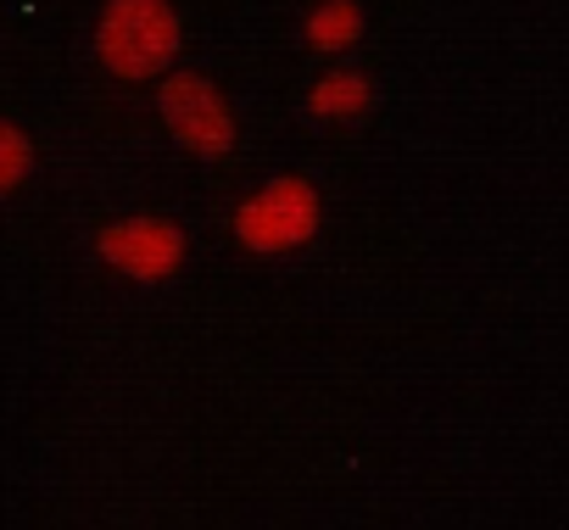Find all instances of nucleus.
Instances as JSON below:
<instances>
[{
    "label": "nucleus",
    "mask_w": 569,
    "mask_h": 530,
    "mask_svg": "<svg viewBox=\"0 0 569 530\" xmlns=\"http://www.w3.org/2000/svg\"><path fill=\"white\" fill-rule=\"evenodd\" d=\"M157 107H162L168 134L184 151H196V157H229L234 151V112L207 73H168Z\"/></svg>",
    "instance_id": "7ed1b4c3"
},
{
    "label": "nucleus",
    "mask_w": 569,
    "mask_h": 530,
    "mask_svg": "<svg viewBox=\"0 0 569 530\" xmlns=\"http://www.w3.org/2000/svg\"><path fill=\"white\" fill-rule=\"evenodd\" d=\"M96 251L107 269L140 280V286H157L168 274H179V262L190 251L184 229L173 218H151V212H134V218H118L96 234Z\"/></svg>",
    "instance_id": "20e7f679"
},
{
    "label": "nucleus",
    "mask_w": 569,
    "mask_h": 530,
    "mask_svg": "<svg viewBox=\"0 0 569 530\" xmlns=\"http://www.w3.org/2000/svg\"><path fill=\"white\" fill-rule=\"evenodd\" d=\"M29 162H34V151H29V134L18 129V123H7L0 129V190H18L23 179H29Z\"/></svg>",
    "instance_id": "0eeeda50"
},
{
    "label": "nucleus",
    "mask_w": 569,
    "mask_h": 530,
    "mask_svg": "<svg viewBox=\"0 0 569 530\" xmlns=\"http://www.w3.org/2000/svg\"><path fill=\"white\" fill-rule=\"evenodd\" d=\"M319 190L297 173H284V179H268L262 190H251L240 207H234V240L257 257H284V251H297L319 234Z\"/></svg>",
    "instance_id": "f03ea898"
},
{
    "label": "nucleus",
    "mask_w": 569,
    "mask_h": 530,
    "mask_svg": "<svg viewBox=\"0 0 569 530\" xmlns=\"http://www.w3.org/2000/svg\"><path fill=\"white\" fill-rule=\"evenodd\" d=\"M369 79L358 73V68H336V73H325V79H313V90H308V112L313 118H325V123H347V118H358V112H369Z\"/></svg>",
    "instance_id": "39448f33"
},
{
    "label": "nucleus",
    "mask_w": 569,
    "mask_h": 530,
    "mask_svg": "<svg viewBox=\"0 0 569 530\" xmlns=\"http://www.w3.org/2000/svg\"><path fill=\"white\" fill-rule=\"evenodd\" d=\"M96 57L112 79H157L179 57V12L173 0H107L96 23Z\"/></svg>",
    "instance_id": "f257e3e1"
},
{
    "label": "nucleus",
    "mask_w": 569,
    "mask_h": 530,
    "mask_svg": "<svg viewBox=\"0 0 569 530\" xmlns=\"http://www.w3.org/2000/svg\"><path fill=\"white\" fill-rule=\"evenodd\" d=\"M302 34H308V46L313 51H352L358 40H363V7L358 0H319V7L308 12V23H302Z\"/></svg>",
    "instance_id": "423d86ee"
}]
</instances>
